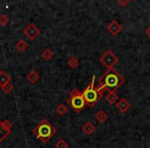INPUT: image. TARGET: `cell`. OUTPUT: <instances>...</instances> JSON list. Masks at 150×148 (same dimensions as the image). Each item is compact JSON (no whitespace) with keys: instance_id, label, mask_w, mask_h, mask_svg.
<instances>
[{"instance_id":"cell-1","label":"cell","mask_w":150,"mask_h":148,"mask_svg":"<svg viewBox=\"0 0 150 148\" xmlns=\"http://www.w3.org/2000/svg\"><path fill=\"white\" fill-rule=\"evenodd\" d=\"M125 82V78L115 69H110V70H107L99 78L98 86L104 89V91H106L107 89H110V90L115 92V90L120 88Z\"/></svg>"},{"instance_id":"cell-2","label":"cell","mask_w":150,"mask_h":148,"mask_svg":"<svg viewBox=\"0 0 150 148\" xmlns=\"http://www.w3.org/2000/svg\"><path fill=\"white\" fill-rule=\"evenodd\" d=\"M56 127L47 119H42L33 129V134L36 136V138L38 140H40L43 143H46V142L50 141V138L56 134Z\"/></svg>"},{"instance_id":"cell-3","label":"cell","mask_w":150,"mask_h":148,"mask_svg":"<svg viewBox=\"0 0 150 148\" xmlns=\"http://www.w3.org/2000/svg\"><path fill=\"white\" fill-rule=\"evenodd\" d=\"M95 76L93 77V80L90 84L86 88V90L82 92V96L86 101V104L90 108H93L95 105L98 103V101L103 97V93H100L97 88L95 86Z\"/></svg>"},{"instance_id":"cell-4","label":"cell","mask_w":150,"mask_h":148,"mask_svg":"<svg viewBox=\"0 0 150 148\" xmlns=\"http://www.w3.org/2000/svg\"><path fill=\"white\" fill-rule=\"evenodd\" d=\"M67 103L76 112H80L81 110H83L86 105L83 96H82V93L80 91H78L77 89H73L71 91L69 99L67 100Z\"/></svg>"},{"instance_id":"cell-5","label":"cell","mask_w":150,"mask_h":148,"mask_svg":"<svg viewBox=\"0 0 150 148\" xmlns=\"http://www.w3.org/2000/svg\"><path fill=\"white\" fill-rule=\"evenodd\" d=\"M99 61H100V63L103 66L106 67L107 70H110V69H113V66L118 62V57L112 50H108L100 57Z\"/></svg>"},{"instance_id":"cell-6","label":"cell","mask_w":150,"mask_h":148,"mask_svg":"<svg viewBox=\"0 0 150 148\" xmlns=\"http://www.w3.org/2000/svg\"><path fill=\"white\" fill-rule=\"evenodd\" d=\"M11 127H13V123L9 120L0 119V144L11 134Z\"/></svg>"},{"instance_id":"cell-7","label":"cell","mask_w":150,"mask_h":148,"mask_svg":"<svg viewBox=\"0 0 150 148\" xmlns=\"http://www.w3.org/2000/svg\"><path fill=\"white\" fill-rule=\"evenodd\" d=\"M23 33L29 38L30 40H34L38 37V35L40 34V29L35 25V24L31 23L23 30Z\"/></svg>"},{"instance_id":"cell-8","label":"cell","mask_w":150,"mask_h":148,"mask_svg":"<svg viewBox=\"0 0 150 148\" xmlns=\"http://www.w3.org/2000/svg\"><path fill=\"white\" fill-rule=\"evenodd\" d=\"M107 31L113 36H116L122 31V25L119 24L116 20H113L107 25Z\"/></svg>"},{"instance_id":"cell-9","label":"cell","mask_w":150,"mask_h":148,"mask_svg":"<svg viewBox=\"0 0 150 148\" xmlns=\"http://www.w3.org/2000/svg\"><path fill=\"white\" fill-rule=\"evenodd\" d=\"M131 103L129 102V101L127 100V99L125 98H121L120 100L118 101V102L116 103V108L117 110L119 111V112L121 113H125L127 112V111L129 110V108H131Z\"/></svg>"},{"instance_id":"cell-10","label":"cell","mask_w":150,"mask_h":148,"mask_svg":"<svg viewBox=\"0 0 150 148\" xmlns=\"http://www.w3.org/2000/svg\"><path fill=\"white\" fill-rule=\"evenodd\" d=\"M95 131H96V127H95L94 123L91 120H88L82 125V132H83L86 136H91L92 134L95 133Z\"/></svg>"},{"instance_id":"cell-11","label":"cell","mask_w":150,"mask_h":148,"mask_svg":"<svg viewBox=\"0 0 150 148\" xmlns=\"http://www.w3.org/2000/svg\"><path fill=\"white\" fill-rule=\"evenodd\" d=\"M11 76L9 75L6 71L4 70L0 71V88L7 84L8 82H11Z\"/></svg>"},{"instance_id":"cell-12","label":"cell","mask_w":150,"mask_h":148,"mask_svg":"<svg viewBox=\"0 0 150 148\" xmlns=\"http://www.w3.org/2000/svg\"><path fill=\"white\" fill-rule=\"evenodd\" d=\"M39 77H40L39 73H38L36 70H33V69L27 74V80L30 82V84H35V82H37L38 79H39Z\"/></svg>"},{"instance_id":"cell-13","label":"cell","mask_w":150,"mask_h":148,"mask_svg":"<svg viewBox=\"0 0 150 148\" xmlns=\"http://www.w3.org/2000/svg\"><path fill=\"white\" fill-rule=\"evenodd\" d=\"M106 101L108 104L112 105V104H114V103H117V101H118V96H117L114 91H109L108 94L106 95Z\"/></svg>"},{"instance_id":"cell-14","label":"cell","mask_w":150,"mask_h":148,"mask_svg":"<svg viewBox=\"0 0 150 148\" xmlns=\"http://www.w3.org/2000/svg\"><path fill=\"white\" fill-rule=\"evenodd\" d=\"M95 117H96V119L99 121V123H103L107 120V118H108V114H107L106 111H104L103 109H101V110H99L98 112L96 113Z\"/></svg>"},{"instance_id":"cell-15","label":"cell","mask_w":150,"mask_h":148,"mask_svg":"<svg viewBox=\"0 0 150 148\" xmlns=\"http://www.w3.org/2000/svg\"><path fill=\"white\" fill-rule=\"evenodd\" d=\"M67 65L70 67L71 69H76L79 65V61L76 57H71V58L68 59L67 61Z\"/></svg>"},{"instance_id":"cell-16","label":"cell","mask_w":150,"mask_h":148,"mask_svg":"<svg viewBox=\"0 0 150 148\" xmlns=\"http://www.w3.org/2000/svg\"><path fill=\"white\" fill-rule=\"evenodd\" d=\"M52 57H54V52H52V50H50V48H46V50H44L43 52H41V58L43 59V60H45L46 62L52 60Z\"/></svg>"},{"instance_id":"cell-17","label":"cell","mask_w":150,"mask_h":148,"mask_svg":"<svg viewBox=\"0 0 150 148\" xmlns=\"http://www.w3.org/2000/svg\"><path fill=\"white\" fill-rule=\"evenodd\" d=\"M16 48H17V50H19L20 52H24L28 48V44L26 43L24 40L20 39L19 41L16 43Z\"/></svg>"},{"instance_id":"cell-18","label":"cell","mask_w":150,"mask_h":148,"mask_svg":"<svg viewBox=\"0 0 150 148\" xmlns=\"http://www.w3.org/2000/svg\"><path fill=\"white\" fill-rule=\"evenodd\" d=\"M56 111H57V113H58L59 115L63 116V115L66 114L67 111H68V107H67L66 105H64V104H59L58 106H57V108H56Z\"/></svg>"},{"instance_id":"cell-19","label":"cell","mask_w":150,"mask_h":148,"mask_svg":"<svg viewBox=\"0 0 150 148\" xmlns=\"http://www.w3.org/2000/svg\"><path fill=\"white\" fill-rule=\"evenodd\" d=\"M54 147L56 148H68V144L65 141L64 139H61L54 144Z\"/></svg>"},{"instance_id":"cell-20","label":"cell","mask_w":150,"mask_h":148,"mask_svg":"<svg viewBox=\"0 0 150 148\" xmlns=\"http://www.w3.org/2000/svg\"><path fill=\"white\" fill-rule=\"evenodd\" d=\"M8 22L9 19L6 15H0V26L4 27V26H6L8 24Z\"/></svg>"},{"instance_id":"cell-21","label":"cell","mask_w":150,"mask_h":148,"mask_svg":"<svg viewBox=\"0 0 150 148\" xmlns=\"http://www.w3.org/2000/svg\"><path fill=\"white\" fill-rule=\"evenodd\" d=\"M1 90H2L3 92L5 93V94H9V93H11V91L13 90V86L11 84V82H8V84H5V86H1Z\"/></svg>"},{"instance_id":"cell-22","label":"cell","mask_w":150,"mask_h":148,"mask_svg":"<svg viewBox=\"0 0 150 148\" xmlns=\"http://www.w3.org/2000/svg\"><path fill=\"white\" fill-rule=\"evenodd\" d=\"M129 2H131L129 0H117V4L120 6H127Z\"/></svg>"},{"instance_id":"cell-23","label":"cell","mask_w":150,"mask_h":148,"mask_svg":"<svg viewBox=\"0 0 150 148\" xmlns=\"http://www.w3.org/2000/svg\"><path fill=\"white\" fill-rule=\"evenodd\" d=\"M145 33H146V35L148 36V37L150 38V26L148 28H146V30H145Z\"/></svg>"}]
</instances>
